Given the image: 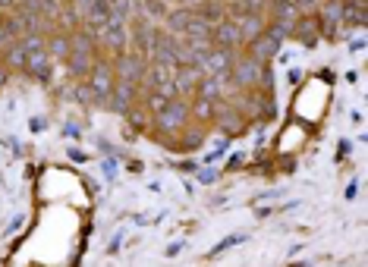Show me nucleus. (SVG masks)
<instances>
[{"mask_svg":"<svg viewBox=\"0 0 368 267\" xmlns=\"http://www.w3.org/2000/svg\"><path fill=\"white\" fill-rule=\"evenodd\" d=\"M179 6H186V10H196V6H202L205 0H177Z\"/></svg>","mask_w":368,"mask_h":267,"instance_id":"obj_27","label":"nucleus"},{"mask_svg":"<svg viewBox=\"0 0 368 267\" xmlns=\"http://www.w3.org/2000/svg\"><path fill=\"white\" fill-rule=\"evenodd\" d=\"M139 101H145V110L158 114V110H164V107H167V101H170V97H164L161 91H145V95H142Z\"/></svg>","mask_w":368,"mask_h":267,"instance_id":"obj_25","label":"nucleus"},{"mask_svg":"<svg viewBox=\"0 0 368 267\" xmlns=\"http://www.w3.org/2000/svg\"><path fill=\"white\" fill-rule=\"evenodd\" d=\"M73 54V48H69V35L67 32H50L48 35V57L54 63H67V57Z\"/></svg>","mask_w":368,"mask_h":267,"instance_id":"obj_17","label":"nucleus"},{"mask_svg":"<svg viewBox=\"0 0 368 267\" xmlns=\"http://www.w3.org/2000/svg\"><path fill=\"white\" fill-rule=\"evenodd\" d=\"M126 120H129V126L139 129V132H151V126H154V114H151V110H145V107H139V104L129 107Z\"/></svg>","mask_w":368,"mask_h":267,"instance_id":"obj_20","label":"nucleus"},{"mask_svg":"<svg viewBox=\"0 0 368 267\" xmlns=\"http://www.w3.org/2000/svg\"><path fill=\"white\" fill-rule=\"evenodd\" d=\"M233 22H236V29H240V35H243V44L252 41V38H258L261 32H268V19H264L261 13H245V16L233 19Z\"/></svg>","mask_w":368,"mask_h":267,"instance_id":"obj_13","label":"nucleus"},{"mask_svg":"<svg viewBox=\"0 0 368 267\" xmlns=\"http://www.w3.org/2000/svg\"><path fill=\"white\" fill-rule=\"evenodd\" d=\"M318 35H325V32H321L318 13H308V16H299V19H296L293 38H299V41H306V44H315V38H318Z\"/></svg>","mask_w":368,"mask_h":267,"instance_id":"obj_11","label":"nucleus"},{"mask_svg":"<svg viewBox=\"0 0 368 267\" xmlns=\"http://www.w3.org/2000/svg\"><path fill=\"white\" fill-rule=\"evenodd\" d=\"M277 50H280V38H277L274 32H261L258 38L245 41V57L255 60L258 67H268L271 57H277Z\"/></svg>","mask_w":368,"mask_h":267,"instance_id":"obj_5","label":"nucleus"},{"mask_svg":"<svg viewBox=\"0 0 368 267\" xmlns=\"http://www.w3.org/2000/svg\"><path fill=\"white\" fill-rule=\"evenodd\" d=\"M25 76H32V79H38V82H44V85H48L50 76H54V60H50L48 54H29Z\"/></svg>","mask_w":368,"mask_h":267,"instance_id":"obj_14","label":"nucleus"},{"mask_svg":"<svg viewBox=\"0 0 368 267\" xmlns=\"http://www.w3.org/2000/svg\"><path fill=\"white\" fill-rule=\"evenodd\" d=\"M142 6H145V19L151 22V19H164L167 16V0H142Z\"/></svg>","mask_w":368,"mask_h":267,"instance_id":"obj_26","label":"nucleus"},{"mask_svg":"<svg viewBox=\"0 0 368 267\" xmlns=\"http://www.w3.org/2000/svg\"><path fill=\"white\" fill-rule=\"evenodd\" d=\"M192 13H196V16H202L208 25H217V22H224V19H227V16H224V4H221V0H205V4L196 6Z\"/></svg>","mask_w":368,"mask_h":267,"instance_id":"obj_22","label":"nucleus"},{"mask_svg":"<svg viewBox=\"0 0 368 267\" xmlns=\"http://www.w3.org/2000/svg\"><path fill=\"white\" fill-rule=\"evenodd\" d=\"M189 120H196L198 126H208V123H214V101L196 97V104H189Z\"/></svg>","mask_w":368,"mask_h":267,"instance_id":"obj_19","label":"nucleus"},{"mask_svg":"<svg viewBox=\"0 0 368 267\" xmlns=\"http://www.w3.org/2000/svg\"><path fill=\"white\" fill-rule=\"evenodd\" d=\"M186 41H196V38H211V25L205 22L202 16H196V13H192V19H189V25H186Z\"/></svg>","mask_w":368,"mask_h":267,"instance_id":"obj_24","label":"nucleus"},{"mask_svg":"<svg viewBox=\"0 0 368 267\" xmlns=\"http://www.w3.org/2000/svg\"><path fill=\"white\" fill-rule=\"evenodd\" d=\"M69 48H73V54H95V57H98V44H95V35L86 29V25H79V29L69 32Z\"/></svg>","mask_w":368,"mask_h":267,"instance_id":"obj_16","label":"nucleus"},{"mask_svg":"<svg viewBox=\"0 0 368 267\" xmlns=\"http://www.w3.org/2000/svg\"><path fill=\"white\" fill-rule=\"evenodd\" d=\"M132 104H139V85H132V82H117L111 91V97H107V107L126 116Z\"/></svg>","mask_w":368,"mask_h":267,"instance_id":"obj_7","label":"nucleus"},{"mask_svg":"<svg viewBox=\"0 0 368 267\" xmlns=\"http://www.w3.org/2000/svg\"><path fill=\"white\" fill-rule=\"evenodd\" d=\"M0 19H4V10H0Z\"/></svg>","mask_w":368,"mask_h":267,"instance_id":"obj_30","label":"nucleus"},{"mask_svg":"<svg viewBox=\"0 0 368 267\" xmlns=\"http://www.w3.org/2000/svg\"><path fill=\"white\" fill-rule=\"evenodd\" d=\"M107 4H114V0H107Z\"/></svg>","mask_w":368,"mask_h":267,"instance_id":"obj_31","label":"nucleus"},{"mask_svg":"<svg viewBox=\"0 0 368 267\" xmlns=\"http://www.w3.org/2000/svg\"><path fill=\"white\" fill-rule=\"evenodd\" d=\"M230 63H233V50H227V48H211L208 57L202 60V73H205V69H208L211 76L230 73Z\"/></svg>","mask_w":368,"mask_h":267,"instance_id":"obj_12","label":"nucleus"},{"mask_svg":"<svg viewBox=\"0 0 368 267\" xmlns=\"http://www.w3.org/2000/svg\"><path fill=\"white\" fill-rule=\"evenodd\" d=\"M114 85H117V73H114V63L107 57H95V67L88 73V88L95 91V104L107 107V97H111Z\"/></svg>","mask_w":368,"mask_h":267,"instance_id":"obj_2","label":"nucleus"},{"mask_svg":"<svg viewBox=\"0 0 368 267\" xmlns=\"http://www.w3.org/2000/svg\"><path fill=\"white\" fill-rule=\"evenodd\" d=\"M13 6H19V0H0V10H13Z\"/></svg>","mask_w":368,"mask_h":267,"instance_id":"obj_28","label":"nucleus"},{"mask_svg":"<svg viewBox=\"0 0 368 267\" xmlns=\"http://www.w3.org/2000/svg\"><path fill=\"white\" fill-rule=\"evenodd\" d=\"M214 123H217V126H221L227 135H236V132H243L249 120H245V116H243L236 107H230L227 101H214Z\"/></svg>","mask_w":368,"mask_h":267,"instance_id":"obj_6","label":"nucleus"},{"mask_svg":"<svg viewBox=\"0 0 368 267\" xmlns=\"http://www.w3.org/2000/svg\"><path fill=\"white\" fill-rule=\"evenodd\" d=\"M92 67H95V54H69L67 57V73H69V79H76V82H86Z\"/></svg>","mask_w":368,"mask_h":267,"instance_id":"obj_15","label":"nucleus"},{"mask_svg":"<svg viewBox=\"0 0 368 267\" xmlns=\"http://www.w3.org/2000/svg\"><path fill=\"white\" fill-rule=\"evenodd\" d=\"M6 82H10V73H6V69H4V67H0V88H4V85H6Z\"/></svg>","mask_w":368,"mask_h":267,"instance_id":"obj_29","label":"nucleus"},{"mask_svg":"<svg viewBox=\"0 0 368 267\" xmlns=\"http://www.w3.org/2000/svg\"><path fill=\"white\" fill-rule=\"evenodd\" d=\"M186 123H189V101H183V97H173V101H167L164 110H158V114H154L151 132L177 135Z\"/></svg>","mask_w":368,"mask_h":267,"instance_id":"obj_1","label":"nucleus"},{"mask_svg":"<svg viewBox=\"0 0 368 267\" xmlns=\"http://www.w3.org/2000/svg\"><path fill=\"white\" fill-rule=\"evenodd\" d=\"M114 73H117V82H132V85H139L142 79H145V69H148V60L139 54H132V50H126V54L114 57Z\"/></svg>","mask_w":368,"mask_h":267,"instance_id":"obj_3","label":"nucleus"},{"mask_svg":"<svg viewBox=\"0 0 368 267\" xmlns=\"http://www.w3.org/2000/svg\"><path fill=\"white\" fill-rule=\"evenodd\" d=\"M211 44L214 48H227V50H236L243 44V35L240 29H236V22H230V19H224V22L211 25Z\"/></svg>","mask_w":368,"mask_h":267,"instance_id":"obj_8","label":"nucleus"},{"mask_svg":"<svg viewBox=\"0 0 368 267\" xmlns=\"http://www.w3.org/2000/svg\"><path fill=\"white\" fill-rule=\"evenodd\" d=\"M202 82V67H177L173 69V85H177V97L196 95V85Z\"/></svg>","mask_w":368,"mask_h":267,"instance_id":"obj_9","label":"nucleus"},{"mask_svg":"<svg viewBox=\"0 0 368 267\" xmlns=\"http://www.w3.org/2000/svg\"><path fill=\"white\" fill-rule=\"evenodd\" d=\"M177 135H183V139H173V148H177V151H198V148L205 145V126H198V123L192 126V120L186 123Z\"/></svg>","mask_w":368,"mask_h":267,"instance_id":"obj_10","label":"nucleus"},{"mask_svg":"<svg viewBox=\"0 0 368 267\" xmlns=\"http://www.w3.org/2000/svg\"><path fill=\"white\" fill-rule=\"evenodd\" d=\"M264 73H268V67H258L255 60H249V57H240V60L230 63V82L240 88H258L264 79Z\"/></svg>","mask_w":368,"mask_h":267,"instance_id":"obj_4","label":"nucleus"},{"mask_svg":"<svg viewBox=\"0 0 368 267\" xmlns=\"http://www.w3.org/2000/svg\"><path fill=\"white\" fill-rule=\"evenodd\" d=\"M19 48H22L25 54H48V35H32V32H25V35L19 38Z\"/></svg>","mask_w":368,"mask_h":267,"instance_id":"obj_23","label":"nucleus"},{"mask_svg":"<svg viewBox=\"0 0 368 267\" xmlns=\"http://www.w3.org/2000/svg\"><path fill=\"white\" fill-rule=\"evenodd\" d=\"M189 19H192V10L179 6V10H167L164 22H167V29H170V35H183L186 25H189Z\"/></svg>","mask_w":368,"mask_h":267,"instance_id":"obj_21","label":"nucleus"},{"mask_svg":"<svg viewBox=\"0 0 368 267\" xmlns=\"http://www.w3.org/2000/svg\"><path fill=\"white\" fill-rule=\"evenodd\" d=\"M25 63H29V54L19 48V41L10 44V48L0 54V67H4L6 73H25Z\"/></svg>","mask_w":368,"mask_h":267,"instance_id":"obj_18","label":"nucleus"},{"mask_svg":"<svg viewBox=\"0 0 368 267\" xmlns=\"http://www.w3.org/2000/svg\"><path fill=\"white\" fill-rule=\"evenodd\" d=\"M167 4H170V0H167Z\"/></svg>","mask_w":368,"mask_h":267,"instance_id":"obj_32","label":"nucleus"}]
</instances>
